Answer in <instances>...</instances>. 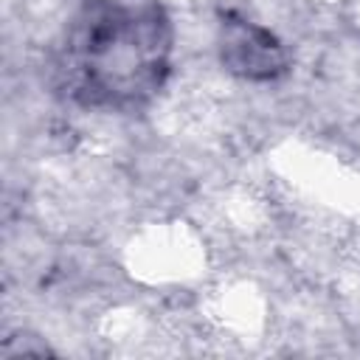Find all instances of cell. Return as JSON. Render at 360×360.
Segmentation results:
<instances>
[{"label": "cell", "instance_id": "obj_1", "mask_svg": "<svg viewBox=\"0 0 360 360\" xmlns=\"http://www.w3.org/2000/svg\"><path fill=\"white\" fill-rule=\"evenodd\" d=\"M172 22L158 3L87 0L73 17L59 70L70 98L98 110H138L166 82Z\"/></svg>", "mask_w": 360, "mask_h": 360}, {"label": "cell", "instance_id": "obj_2", "mask_svg": "<svg viewBox=\"0 0 360 360\" xmlns=\"http://www.w3.org/2000/svg\"><path fill=\"white\" fill-rule=\"evenodd\" d=\"M219 56L231 73L250 82H270L287 70V53L281 42L250 20L222 22Z\"/></svg>", "mask_w": 360, "mask_h": 360}]
</instances>
